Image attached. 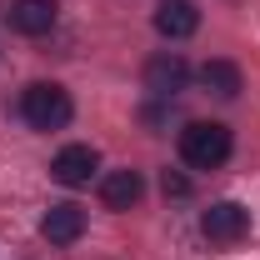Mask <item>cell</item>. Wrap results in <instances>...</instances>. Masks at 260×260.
<instances>
[{"instance_id":"cell-3","label":"cell","mask_w":260,"mask_h":260,"mask_svg":"<svg viewBox=\"0 0 260 260\" xmlns=\"http://www.w3.org/2000/svg\"><path fill=\"white\" fill-rule=\"evenodd\" d=\"M200 235L210 245H240L250 235V210L240 200H215L205 215H200Z\"/></svg>"},{"instance_id":"cell-1","label":"cell","mask_w":260,"mask_h":260,"mask_svg":"<svg viewBox=\"0 0 260 260\" xmlns=\"http://www.w3.org/2000/svg\"><path fill=\"white\" fill-rule=\"evenodd\" d=\"M230 130L220 120H190V125L180 130V160L190 165V170H215V165L230 160Z\"/></svg>"},{"instance_id":"cell-10","label":"cell","mask_w":260,"mask_h":260,"mask_svg":"<svg viewBox=\"0 0 260 260\" xmlns=\"http://www.w3.org/2000/svg\"><path fill=\"white\" fill-rule=\"evenodd\" d=\"M200 85L230 100V95H240V70H235L230 60H205L200 65Z\"/></svg>"},{"instance_id":"cell-2","label":"cell","mask_w":260,"mask_h":260,"mask_svg":"<svg viewBox=\"0 0 260 260\" xmlns=\"http://www.w3.org/2000/svg\"><path fill=\"white\" fill-rule=\"evenodd\" d=\"M20 115H25L30 130H65L70 115H75V105H70V95H65L60 85L35 80V85H25V95H20Z\"/></svg>"},{"instance_id":"cell-4","label":"cell","mask_w":260,"mask_h":260,"mask_svg":"<svg viewBox=\"0 0 260 260\" xmlns=\"http://www.w3.org/2000/svg\"><path fill=\"white\" fill-rule=\"evenodd\" d=\"M185 80H190V65H185V55H175V50H165V55H150L145 60V90L150 95H180L185 90Z\"/></svg>"},{"instance_id":"cell-9","label":"cell","mask_w":260,"mask_h":260,"mask_svg":"<svg viewBox=\"0 0 260 260\" xmlns=\"http://www.w3.org/2000/svg\"><path fill=\"white\" fill-rule=\"evenodd\" d=\"M155 30L165 40H185V35L200 30V10H195V0H165L160 10H155Z\"/></svg>"},{"instance_id":"cell-6","label":"cell","mask_w":260,"mask_h":260,"mask_svg":"<svg viewBox=\"0 0 260 260\" xmlns=\"http://www.w3.org/2000/svg\"><path fill=\"white\" fill-rule=\"evenodd\" d=\"M40 235H45L50 245H75V240L85 235V210H80V205H70V200L50 205V210L40 215Z\"/></svg>"},{"instance_id":"cell-11","label":"cell","mask_w":260,"mask_h":260,"mask_svg":"<svg viewBox=\"0 0 260 260\" xmlns=\"http://www.w3.org/2000/svg\"><path fill=\"white\" fill-rule=\"evenodd\" d=\"M160 190H165V195H190V180H185V175H175V170H165V175H160Z\"/></svg>"},{"instance_id":"cell-5","label":"cell","mask_w":260,"mask_h":260,"mask_svg":"<svg viewBox=\"0 0 260 260\" xmlns=\"http://www.w3.org/2000/svg\"><path fill=\"white\" fill-rule=\"evenodd\" d=\"M5 20H10L15 35H50L55 20H60V5L55 0H15L5 10Z\"/></svg>"},{"instance_id":"cell-8","label":"cell","mask_w":260,"mask_h":260,"mask_svg":"<svg viewBox=\"0 0 260 260\" xmlns=\"http://www.w3.org/2000/svg\"><path fill=\"white\" fill-rule=\"evenodd\" d=\"M140 195H145L140 170H110V175L100 180V200H105V210H130V205H140Z\"/></svg>"},{"instance_id":"cell-7","label":"cell","mask_w":260,"mask_h":260,"mask_svg":"<svg viewBox=\"0 0 260 260\" xmlns=\"http://www.w3.org/2000/svg\"><path fill=\"white\" fill-rule=\"evenodd\" d=\"M95 165H100V155L90 150V145H65L60 155L50 160V175H55L60 185H90Z\"/></svg>"}]
</instances>
